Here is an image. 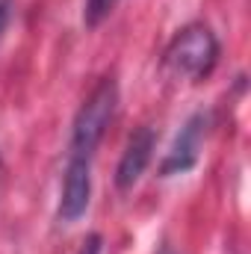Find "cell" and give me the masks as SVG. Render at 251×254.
Masks as SVG:
<instances>
[{
	"instance_id": "1",
	"label": "cell",
	"mask_w": 251,
	"mask_h": 254,
	"mask_svg": "<svg viewBox=\"0 0 251 254\" xmlns=\"http://www.w3.org/2000/svg\"><path fill=\"white\" fill-rule=\"evenodd\" d=\"M116 107H119V83L113 77H104L95 92L83 101V107L77 110L74 116V125H71V151L68 154H77V157H89L98 151L107 127L116 116Z\"/></svg>"
},
{
	"instance_id": "5",
	"label": "cell",
	"mask_w": 251,
	"mask_h": 254,
	"mask_svg": "<svg viewBox=\"0 0 251 254\" xmlns=\"http://www.w3.org/2000/svg\"><path fill=\"white\" fill-rule=\"evenodd\" d=\"M154 148H157V136L151 127H139L125 145V154L116 166V187L125 192L130 190L148 169L151 157H154Z\"/></svg>"
},
{
	"instance_id": "6",
	"label": "cell",
	"mask_w": 251,
	"mask_h": 254,
	"mask_svg": "<svg viewBox=\"0 0 251 254\" xmlns=\"http://www.w3.org/2000/svg\"><path fill=\"white\" fill-rule=\"evenodd\" d=\"M113 6H116V0H89L86 3V24L89 27H98L113 12Z\"/></svg>"
},
{
	"instance_id": "3",
	"label": "cell",
	"mask_w": 251,
	"mask_h": 254,
	"mask_svg": "<svg viewBox=\"0 0 251 254\" xmlns=\"http://www.w3.org/2000/svg\"><path fill=\"white\" fill-rule=\"evenodd\" d=\"M207 133H210V113H195V116H189L187 125L181 127V133L175 136V142H172L166 160L160 163V175H163V178H172V175H187L189 169H195Z\"/></svg>"
},
{
	"instance_id": "7",
	"label": "cell",
	"mask_w": 251,
	"mask_h": 254,
	"mask_svg": "<svg viewBox=\"0 0 251 254\" xmlns=\"http://www.w3.org/2000/svg\"><path fill=\"white\" fill-rule=\"evenodd\" d=\"M9 18H12V0H0V39L9 27Z\"/></svg>"
},
{
	"instance_id": "8",
	"label": "cell",
	"mask_w": 251,
	"mask_h": 254,
	"mask_svg": "<svg viewBox=\"0 0 251 254\" xmlns=\"http://www.w3.org/2000/svg\"><path fill=\"white\" fill-rule=\"evenodd\" d=\"M98 252H101V237H98V234H92V237L83 243V252H80V254H98Z\"/></svg>"
},
{
	"instance_id": "2",
	"label": "cell",
	"mask_w": 251,
	"mask_h": 254,
	"mask_svg": "<svg viewBox=\"0 0 251 254\" xmlns=\"http://www.w3.org/2000/svg\"><path fill=\"white\" fill-rule=\"evenodd\" d=\"M219 63V39L204 24H189L175 33V39L166 48L163 65L175 77L204 80Z\"/></svg>"
},
{
	"instance_id": "4",
	"label": "cell",
	"mask_w": 251,
	"mask_h": 254,
	"mask_svg": "<svg viewBox=\"0 0 251 254\" xmlns=\"http://www.w3.org/2000/svg\"><path fill=\"white\" fill-rule=\"evenodd\" d=\"M89 201H92V160L68 154L63 192H60V207H57L60 222L71 225V222L83 219L86 210H89Z\"/></svg>"
}]
</instances>
